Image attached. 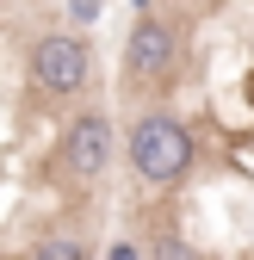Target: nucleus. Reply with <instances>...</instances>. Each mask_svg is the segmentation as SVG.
Wrapping results in <instances>:
<instances>
[{"label":"nucleus","instance_id":"nucleus-1","mask_svg":"<svg viewBox=\"0 0 254 260\" xmlns=\"http://www.w3.org/2000/svg\"><path fill=\"white\" fill-rule=\"evenodd\" d=\"M131 168H137V180H149V186H174L186 168H193V130H186L174 112H143L137 124H131Z\"/></svg>","mask_w":254,"mask_h":260},{"label":"nucleus","instance_id":"nucleus-2","mask_svg":"<svg viewBox=\"0 0 254 260\" xmlns=\"http://www.w3.org/2000/svg\"><path fill=\"white\" fill-rule=\"evenodd\" d=\"M87 75H93V50L75 38V31H50V38L31 44V81H38L44 93L75 100V93L87 87Z\"/></svg>","mask_w":254,"mask_h":260},{"label":"nucleus","instance_id":"nucleus-3","mask_svg":"<svg viewBox=\"0 0 254 260\" xmlns=\"http://www.w3.org/2000/svg\"><path fill=\"white\" fill-rule=\"evenodd\" d=\"M174 56H180L174 25H162V19H137L131 44H124V81H131V87H162V81L174 75Z\"/></svg>","mask_w":254,"mask_h":260},{"label":"nucleus","instance_id":"nucleus-4","mask_svg":"<svg viewBox=\"0 0 254 260\" xmlns=\"http://www.w3.org/2000/svg\"><path fill=\"white\" fill-rule=\"evenodd\" d=\"M62 161H69L75 180H100L106 161H112V118L106 112H81L62 137Z\"/></svg>","mask_w":254,"mask_h":260},{"label":"nucleus","instance_id":"nucleus-5","mask_svg":"<svg viewBox=\"0 0 254 260\" xmlns=\"http://www.w3.org/2000/svg\"><path fill=\"white\" fill-rule=\"evenodd\" d=\"M31 260H87V242H81V236H50Z\"/></svg>","mask_w":254,"mask_h":260},{"label":"nucleus","instance_id":"nucleus-6","mask_svg":"<svg viewBox=\"0 0 254 260\" xmlns=\"http://www.w3.org/2000/svg\"><path fill=\"white\" fill-rule=\"evenodd\" d=\"M149 260H199V254H193V248H186L180 236H162V242H155V248H149Z\"/></svg>","mask_w":254,"mask_h":260},{"label":"nucleus","instance_id":"nucleus-7","mask_svg":"<svg viewBox=\"0 0 254 260\" xmlns=\"http://www.w3.org/2000/svg\"><path fill=\"white\" fill-rule=\"evenodd\" d=\"M106 260H143V254H137V248H131V242H118V248H112V254H106Z\"/></svg>","mask_w":254,"mask_h":260}]
</instances>
